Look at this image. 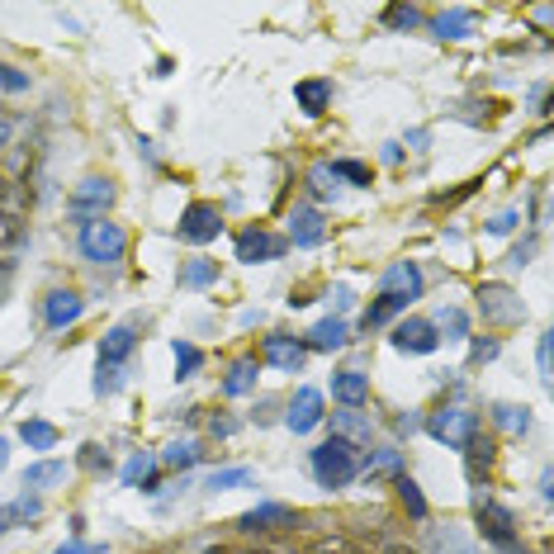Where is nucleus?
<instances>
[{"label":"nucleus","instance_id":"6e6d98bb","mask_svg":"<svg viewBox=\"0 0 554 554\" xmlns=\"http://www.w3.org/2000/svg\"><path fill=\"white\" fill-rule=\"evenodd\" d=\"M10 143V119H0V147Z\"/></svg>","mask_w":554,"mask_h":554},{"label":"nucleus","instance_id":"0eeeda50","mask_svg":"<svg viewBox=\"0 0 554 554\" xmlns=\"http://www.w3.org/2000/svg\"><path fill=\"white\" fill-rule=\"evenodd\" d=\"M109 204H114V180L90 176V180H81V185L72 190V199H67V214H72L76 228H81V223H95V218H105Z\"/></svg>","mask_w":554,"mask_h":554},{"label":"nucleus","instance_id":"473e14b6","mask_svg":"<svg viewBox=\"0 0 554 554\" xmlns=\"http://www.w3.org/2000/svg\"><path fill=\"white\" fill-rule=\"evenodd\" d=\"M488 417H493V427L517 431V436H526V431H531V412L517 408V403H493V408H488Z\"/></svg>","mask_w":554,"mask_h":554},{"label":"nucleus","instance_id":"9b49d317","mask_svg":"<svg viewBox=\"0 0 554 554\" xmlns=\"http://www.w3.org/2000/svg\"><path fill=\"white\" fill-rule=\"evenodd\" d=\"M289 247H322V237H327V218H322V209L318 204H294V209H289Z\"/></svg>","mask_w":554,"mask_h":554},{"label":"nucleus","instance_id":"49530a36","mask_svg":"<svg viewBox=\"0 0 554 554\" xmlns=\"http://www.w3.org/2000/svg\"><path fill=\"white\" fill-rule=\"evenodd\" d=\"M517 223H521L517 209H502V214L488 223V233H493V237H507V233H517Z\"/></svg>","mask_w":554,"mask_h":554},{"label":"nucleus","instance_id":"20e7f679","mask_svg":"<svg viewBox=\"0 0 554 554\" xmlns=\"http://www.w3.org/2000/svg\"><path fill=\"white\" fill-rule=\"evenodd\" d=\"M474 299H479V318L488 322V327H517L521 318H526V304H521V294L512 285H502V280H483L479 289H474Z\"/></svg>","mask_w":554,"mask_h":554},{"label":"nucleus","instance_id":"1a4fd4ad","mask_svg":"<svg viewBox=\"0 0 554 554\" xmlns=\"http://www.w3.org/2000/svg\"><path fill=\"white\" fill-rule=\"evenodd\" d=\"M180 242H190V247H204V242H218V233H223V214H218V204H209V199H195L185 214H180Z\"/></svg>","mask_w":554,"mask_h":554},{"label":"nucleus","instance_id":"a878e982","mask_svg":"<svg viewBox=\"0 0 554 554\" xmlns=\"http://www.w3.org/2000/svg\"><path fill=\"white\" fill-rule=\"evenodd\" d=\"M294 100H299V109H304L308 119H318V114H327V105H332V81H322V76L299 81V86H294Z\"/></svg>","mask_w":554,"mask_h":554},{"label":"nucleus","instance_id":"4d7b16f0","mask_svg":"<svg viewBox=\"0 0 554 554\" xmlns=\"http://www.w3.org/2000/svg\"><path fill=\"white\" fill-rule=\"evenodd\" d=\"M270 554H304V550H270Z\"/></svg>","mask_w":554,"mask_h":554},{"label":"nucleus","instance_id":"6e6552de","mask_svg":"<svg viewBox=\"0 0 554 554\" xmlns=\"http://www.w3.org/2000/svg\"><path fill=\"white\" fill-rule=\"evenodd\" d=\"M233 251L242 266H266V261H280L289 251V242L280 233H266V228H242L233 237Z\"/></svg>","mask_w":554,"mask_h":554},{"label":"nucleus","instance_id":"c85d7f7f","mask_svg":"<svg viewBox=\"0 0 554 554\" xmlns=\"http://www.w3.org/2000/svg\"><path fill=\"white\" fill-rule=\"evenodd\" d=\"M304 554H365V545L356 536H346V531H322V536H313L304 545Z\"/></svg>","mask_w":554,"mask_h":554},{"label":"nucleus","instance_id":"9d476101","mask_svg":"<svg viewBox=\"0 0 554 554\" xmlns=\"http://www.w3.org/2000/svg\"><path fill=\"white\" fill-rule=\"evenodd\" d=\"M389 341H394V351H403V356H431L441 346V332H436L431 318H403V322H394Z\"/></svg>","mask_w":554,"mask_h":554},{"label":"nucleus","instance_id":"dca6fc26","mask_svg":"<svg viewBox=\"0 0 554 554\" xmlns=\"http://www.w3.org/2000/svg\"><path fill=\"white\" fill-rule=\"evenodd\" d=\"M294 521H299L294 507H285V502H261V507H251V512L237 517V531H242V536H256V531H275V526H294Z\"/></svg>","mask_w":554,"mask_h":554},{"label":"nucleus","instance_id":"423d86ee","mask_svg":"<svg viewBox=\"0 0 554 554\" xmlns=\"http://www.w3.org/2000/svg\"><path fill=\"white\" fill-rule=\"evenodd\" d=\"M422 427L441 441V446H450V450H465V441L479 431V412H469L465 403H446V408H436L422 422Z\"/></svg>","mask_w":554,"mask_h":554},{"label":"nucleus","instance_id":"a19ab883","mask_svg":"<svg viewBox=\"0 0 554 554\" xmlns=\"http://www.w3.org/2000/svg\"><path fill=\"white\" fill-rule=\"evenodd\" d=\"M76 465L86 469V474H109V469H114V460H109V450H105V446H81Z\"/></svg>","mask_w":554,"mask_h":554},{"label":"nucleus","instance_id":"72a5a7b5","mask_svg":"<svg viewBox=\"0 0 554 554\" xmlns=\"http://www.w3.org/2000/svg\"><path fill=\"white\" fill-rule=\"evenodd\" d=\"M171 356H176V379H195L199 365H204V351H199L195 341H185V337L171 341Z\"/></svg>","mask_w":554,"mask_h":554},{"label":"nucleus","instance_id":"c9c22d12","mask_svg":"<svg viewBox=\"0 0 554 554\" xmlns=\"http://www.w3.org/2000/svg\"><path fill=\"white\" fill-rule=\"evenodd\" d=\"M327 171H332V176H337V180H351V185H360V190L370 185V166H365V161L337 157V161H327Z\"/></svg>","mask_w":554,"mask_h":554},{"label":"nucleus","instance_id":"cd10ccee","mask_svg":"<svg viewBox=\"0 0 554 554\" xmlns=\"http://www.w3.org/2000/svg\"><path fill=\"white\" fill-rule=\"evenodd\" d=\"M394 488H398V502L408 507L412 521H431V507H427V498H422V483L412 479V474H394Z\"/></svg>","mask_w":554,"mask_h":554},{"label":"nucleus","instance_id":"39448f33","mask_svg":"<svg viewBox=\"0 0 554 554\" xmlns=\"http://www.w3.org/2000/svg\"><path fill=\"white\" fill-rule=\"evenodd\" d=\"M29 228V190L19 180L0 176V247H19Z\"/></svg>","mask_w":554,"mask_h":554},{"label":"nucleus","instance_id":"2eb2a0df","mask_svg":"<svg viewBox=\"0 0 554 554\" xmlns=\"http://www.w3.org/2000/svg\"><path fill=\"white\" fill-rule=\"evenodd\" d=\"M86 313V299L76 294V289H53L48 299H43V322L53 327V332H67L72 322H81Z\"/></svg>","mask_w":554,"mask_h":554},{"label":"nucleus","instance_id":"6ab92c4d","mask_svg":"<svg viewBox=\"0 0 554 554\" xmlns=\"http://www.w3.org/2000/svg\"><path fill=\"white\" fill-rule=\"evenodd\" d=\"M133 351H138V327L133 322H119L100 337V365H124Z\"/></svg>","mask_w":554,"mask_h":554},{"label":"nucleus","instance_id":"8fccbe9b","mask_svg":"<svg viewBox=\"0 0 554 554\" xmlns=\"http://www.w3.org/2000/svg\"><path fill=\"white\" fill-rule=\"evenodd\" d=\"M332 299H337V308H341V313H346V308H351V299H356V294H351V289H346V285H337V289H332Z\"/></svg>","mask_w":554,"mask_h":554},{"label":"nucleus","instance_id":"f3484780","mask_svg":"<svg viewBox=\"0 0 554 554\" xmlns=\"http://www.w3.org/2000/svg\"><path fill=\"white\" fill-rule=\"evenodd\" d=\"M474 29H479L474 10H441L431 19V38H441V43H465V38H474Z\"/></svg>","mask_w":554,"mask_h":554},{"label":"nucleus","instance_id":"a211bd4d","mask_svg":"<svg viewBox=\"0 0 554 554\" xmlns=\"http://www.w3.org/2000/svg\"><path fill=\"white\" fill-rule=\"evenodd\" d=\"M256 379H261V360L256 356H242L228 365V375L218 379V394L223 398H242V394H256Z\"/></svg>","mask_w":554,"mask_h":554},{"label":"nucleus","instance_id":"f257e3e1","mask_svg":"<svg viewBox=\"0 0 554 554\" xmlns=\"http://www.w3.org/2000/svg\"><path fill=\"white\" fill-rule=\"evenodd\" d=\"M308 469H313V479H318V488H351L360 474V450L351 446V441H341V436H327L313 455H308Z\"/></svg>","mask_w":554,"mask_h":554},{"label":"nucleus","instance_id":"4468645a","mask_svg":"<svg viewBox=\"0 0 554 554\" xmlns=\"http://www.w3.org/2000/svg\"><path fill=\"white\" fill-rule=\"evenodd\" d=\"M322 417H327V403H322L318 389H299V394L289 398L285 427L294 431V436H308L313 427H322Z\"/></svg>","mask_w":554,"mask_h":554},{"label":"nucleus","instance_id":"393cba45","mask_svg":"<svg viewBox=\"0 0 554 554\" xmlns=\"http://www.w3.org/2000/svg\"><path fill=\"white\" fill-rule=\"evenodd\" d=\"M332 436L351 441V446H370V417H360V408H341L332 412Z\"/></svg>","mask_w":554,"mask_h":554},{"label":"nucleus","instance_id":"ea45409f","mask_svg":"<svg viewBox=\"0 0 554 554\" xmlns=\"http://www.w3.org/2000/svg\"><path fill=\"white\" fill-rule=\"evenodd\" d=\"M308 190L318 199H332L337 195V176L327 171V161H318V166H308Z\"/></svg>","mask_w":554,"mask_h":554},{"label":"nucleus","instance_id":"5fc2aeb1","mask_svg":"<svg viewBox=\"0 0 554 554\" xmlns=\"http://www.w3.org/2000/svg\"><path fill=\"white\" fill-rule=\"evenodd\" d=\"M10 465V441H5V436H0V469Z\"/></svg>","mask_w":554,"mask_h":554},{"label":"nucleus","instance_id":"3c124183","mask_svg":"<svg viewBox=\"0 0 554 554\" xmlns=\"http://www.w3.org/2000/svg\"><path fill=\"white\" fill-rule=\"evenodd\" d=\"M379 554H422V550H412V545H403V540H389Z\"/></svg>","mask_w":554,"mask_h":554},{"label":"nucleus","instance_id":"e433bc0d","mask_svg":"<svg viewBox=\"0 0 554 554\" xmlns=\"http://www.w3.org/2000/svg\"><path fill=\"white\" fill-rule=\"evenodd\" d=\"M199 455H204V450H199L195 441H176V446H166L161 465L166 469H190V465H199Z\"/></svg>","mask_w":554,"mask_h":554},{"label":"nucleus","instance_id":"c756f323","mask_svg":"<svg viewBox=\"0 0 554 554\" xmlns=\"http://www.w3.org/2000/svg\"><path fill=\"white\" fill-rule=\"evenodd\" d=\"M431 554H479L460 526H431Z\"/></svg>","mask_w":554,"mask_h":554},{"label":"nucleus","instance_id":"7ed1b4c3","mask_svg":"<svg viewBox=\"0 0 554 554\" xmlns=\"http://www.w3.org/2000/svg\"><path fill=\"white\" fill-rule=\"evenodd\" d=\"M76 247H81V256L90 266H119L128 256V233L119 223H109V218H95V223H81Z\"/></svg>","mask_w":554,"mask_h":554},{"label":"nucleus","instance_id":"f03ea898","mask_svg":"<svg viewBox=\"0 0 554 554\" xmlns=\"http://www.w3.org/2000/svg\"><path fill=\"white\" fill-rule=\"evenodd\" d=\"M474 517H479V536L488 540V545H498V550H507V554H526V545H521V536H517V517H512V507L498 502L488 488L474 493Z\"/></svg>","mask_w":554,"mask_h":554},{"label":"nucleus","instance_id":"c03bdc74","mask_svg":"<svg viewBox=\"0 0 554 554\" xmlns=\"http://www.w3.org/2000/svg\"><path fill=\"white\" fill-rule=\"evenodd\" d=\"M502 341L498 337H474L469 341V365H483V360H498Z\"/></svg>","mask_w":554,"mask_h":554},{"label":"nucleus","instance_id":"de8ad7c7","mask_svg":"<svg viewBox=\"0 0 554 554\" xmlns=\"http://www.w3.org/2000/svg\"><path fill=\"white\" fill-rule=\"evenodd\" d=\"M209 431H214L218 441H228V436L242 431V422H237V417H209Z\"/></svg>","mask_w":554,"mask_h":554},{"label":"nucleus","instance_id":"2f4dec72","mask_svg":"<svg viewBox=\"0 0 554 554\" xmlns=\"http://www.w3.org/2000/svg\"><path fill=\"white\" fill-rule=\"evenodd\" d=\"M214 280H218V261H209V256H195V261L180 266V289H209Z\"/></svg>","mask_w":554,"mask_h":554},{"label":"nucleus","instance_id":"4c0bfd02","mask_svg":"<svg viewBox=\"0 0 554 554\" xmlns=\"http://www.w3.org/2000/svg\"><path fill=\"white\" fill-rule=\"evenodd\" d=\"M152 474H157V460H152L147 450H138V455L124 465V488H138V483H147Z\"/></svg>","mask_w":554,"mask_h":554},{"label":"nucleus","instance_id":"7c9ffc66","mask_svg":"<svg viewBox=\"0 0 554 554\" xmlns=\"http://www.w3.org/2000/svg\"><path fill=\"white\" fill-rule=\"evenodd\" d=\"M19 441L29 450H53L57 446V427L53 422H43V417H24L19 422Z\"/></svg>","mask_w":554,"mask_h":554},{"label":"nucleus","instance_id":"09e8293b","mask_svg":"<svg viewBox=\"0 0 554 554\" xmlns=\"http://www.w3.org/2000/svg\"><path fill=\"white\" fill-rule=\"evenodd\" d=\"M536 360H540V379H550V332L540 337V346H536Z\"/></svg>","mask_w":554,"mask_h":554},{"label":"nucleus","instance_id":"79ce46f5","mask_svg":"<svg viewBox=\"0 0 554 554\" xmlns=\"http://www.w3.org/2000/svg\"><path fill=\"white\" fill-rule=\"evenodd\" d=\"M384 24H389V29H417V24H422V10H412V5H389V10H384Z\"/></svg>","mask_w":554,"mask_h":554},{"label":"nucleus","instance_id":"864d4df0","mask_svg":"<svg viewBox=\"0 0 554 554\" xmlns=\"http://www.w3.org/2000/svg\"><path fill=\"white\" fill-rule=\"evenodd\" d=\"M57 554H95V545H81V540H72V545H62Z\"/></svg>","mask_w":554,"mask_h":554},{"label":"nucleus","instance_id":"4be33fe9","mask_svg":"<svg viewBox=\"0 0 554 554\" xmlns=\"http://www.w3.org/2000/svg\"><path fill=\"white\" fill-rule=\"evenodd\" d=\"M389 474H403V450L384 446V450H365V455H360V474H356V479L375 483V479H389Z\"/></svg>","mask_w":554,"mask_h":554},{"label":"nucleus","instance_id":"412c9836","mask_svg":"<svg viewBox=\"0 0 554 554\" xmlns=\"http://www.w3.org/2000/svg\"><path fill=\"white\" fill-rule=\"evenodd\" d=\"M332 398H337L341 408H365L370 403V379L360 375V370H337L332 375Z\"/></svg>","mask_w":554,"mask_h":554},{"label":"nucleus","instance_id":"b1692460","mask_svg":"<svg viewBox=\"0 0 554 554\" xmlns=\"http://www.w3.org/2000/svg\"><path fill=\"white\" fill-rule=\"evenodd\" d=\"M43 517V498L38 493H19L15 502H0V536L10 531V526H29V521Z\"/></svg>","mask_w":554,"mask_h":554},{"label":"nucleus","instance_id":"37998d69","mask_svg":"<svg viewBox=\"0 0 554 554\" xmlns=\"http://www.w3.org/2000/svg\"><path fill=\"white\" fill-rule=\"evenodd\" d=\"M124 389V370L119 365H100V375H95V394L109 398V394H119Z\"/></svg>","mask_w":554,"mask_h":554},{"label":"nucleus","instance_id":"13d9d810","mask_svg":"<svg viewBox=\"0 0 554 554\" xmlns=\"http://www.w3.org/2000/svg\"><path fill=\"white\" fill-rule=\"evenodd\" d=\"M223 554H251V550H223Z\"/></svg>","mask_w":554,"mask_h":554},{"label":"nucleus","instance_id":"aec40b11","mask_svg":"<svg viewBox=\"0 0 554 554\" xmlns=\"http://www.w3.org/2000/svg\"><path fill=\"white\" fill-rule=\"evenodd\" d=\"M493 460H498V441H493V436H483V427H479L465 441V469H469V479L479 483V488H483V479H488Z\"/></svg>","mask_w":554,"mask_h":554},{"label":"nucleus","instance_id":"ddd939ff","mask_svg":"<svg viewBox=\"0 0 554 554\" xmlns=\"http://www.w3.org/2000/svg\"><path fill=\"white\" fill-rule=\"evenodd\" d=\"M261 360H266V365H275V370H285V375H294V370H304L308 346H304V337H289V332H270V337L261 341Z\"/></svg>","mask_w":554,"mask_h":554},{"label":"nucleus","instance_id":"bb28decb","mask_svg":"<svg viewBox=\"0 0 554 554\" xmlns=\"http://www.w3.org/2000/svg\"><path fill=\"white\" fill-rule=\"evenodd\" d=\"M57 483H67V465L62 460H34V465L24 469V493L29 488L43 493V488H57Z\"/></svg>","mask_w":554,"mask_h":554},{"label":"nucleus","instance_id":"603ef678","mask_svg":"<svg viewBox=\"0 0 554 554\" xmlns=\"http://www.w3.org/2000/svg\"><path fill=\"white\" fill-rule=\"evenodd\" d=\"M398 431H403V436H412V431H422V417H398Z\"/></svg>","mask_w":554,"mask_h":554},{"label":"nucleus","instance_id":"f8f14e48","mask_svg":"<svg viewBox=\"0 0 554 554\" xmlns=\"http://www.w3.org/2000/svg\"><path fill=\"white\" fill-rule=\"evenodd\" d=\"M422 289H427V280H422L417 261H394V266L384 270V280H379V294H389L398 304H417Z\"/></svg>","mask_w":554,"mask_h":554},{"label":"nucleus","instance_id":"5701e85b","mask_svg":"<svg viewBox=\"0 0 554 554\" xmlns=\"http://www.w3.org/2000/svg\"><path fill=\"white\" fill-rule=\"evenodd\" d=\"M351 341V327H346V318H322L313 322V332L304 337L308 351H341Z\"/></svg>","mask_w":554,"mask_h":554},{"label":"nucleus","instance_id":"58836bf2","mask_svg":"<svg viewBox=\"0 0 554 554\" xmlns=\"http://www.w3.org/2000/svg\"><path fill=\"white\" fill-rule=\"evenodd\" d=\"M436 332H450V341H465L469 337V313H465V308H441Z\"/></svg>","mask_w":554,"mask_h":554},{"label":"nucleus","instance_id":"f704fd0d","mask_svg":"<svg viewBox=\"0 0 554 554\" xmlns=\"http://www.w3.org/2000/svg\"><path fill=\"white\" fill-rule=\"evenodd\" d=\"M256 483V474H251L247 465H233V469H214L209 479H204V488L209 493H228V488H251Z\"/></svg>","mask_w":554,"mask_h":554},{"label":"nucleus","instance_id":"a18cd8bd","mask_svg":"<svg viewBox=\"0 0 554 554\" xmlns=\"http://www.w3.org/2000/svg\"><path fill=\"white\" fill-rule=\"evenodd\" d=\"M0 90H10V95L29 90V72H19V67H10V62H0Z\"/></svg>","mask_w":554,"mask_h":554}]
</instances>
